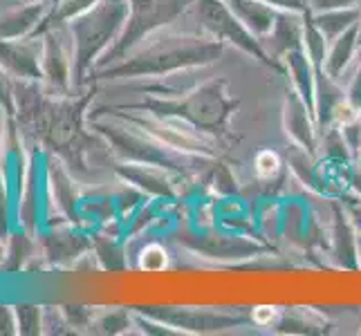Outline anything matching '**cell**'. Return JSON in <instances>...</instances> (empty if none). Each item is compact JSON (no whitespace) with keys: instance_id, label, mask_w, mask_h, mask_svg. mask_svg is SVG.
Returning a JSON list of instances; mask_svg holds the SVG:
<instances>
[{"instance_id":"obj_1","label":"cell","mask_w":361,"mask_h":336,"mask_svg":"<svg viewBox=\"0 0 361 336\" xmlns=\"http://www.w3.org/2000/svg\"><path fill=\"white\" fill-rule=\"evenodd\" d=\"M200 16L207 27L218 34V39H229L231 43H238L243 49H247V52L265 58L260 47L254 43V36L249 34V30L238 20L229 5H222L220 0H200Z\"/></svg>"},{"instance_id":"obj_2","label":"cell","mask_w":361,"mask_h":336,"mask_svg":"<svg viewBox=\"0 0 361 336\" xmlns=\"http://www.w3.org/2000/svg\"><path fill=\"white\" fill-rule=\"evenodd\" d=\"M229 7L245 27L254 34H269L276 25L271 5L263 3V0H229Z\"/></svg>"},{"instance_id":"obj_3","label":"cell","mask_w":361,"mask_h":336,"mask_svg":"<svg viewBox=\"0 0 361 336\" xmlns=\"http://www.w3.org/2000/svg\"><path fill=\"white\" fill-rule=\"evenodd\" d=\"M359 39V23L353 25L350 30H345L341 36H337V39L332 41V47H330V54L326 56V66H323V70L328 72L330 79H337L339 74L345 70L348 61L353 58L355 54V47H357V41Z\"/></svg>"},{"instance_id":"obj_4","label":"cell","mask_w":361,"mask_h":336,"mask_svg":"<svg viewBox=\"0 0 361 336\" xmlns=\"http://www.w3.org/2000/svg\"><path fill=\"white\" fill-rule=\"evenodd\" d=\"M359 16H361V9H357V7L330 9V11H323V14H319L314 18V25H317V30L326 36V41L332 43L345 30H350L353 25H357Z\"/></svg>"},{"instance_id":"obj_5","label":"cell","mask_w":361,"mask_h":336,"mask_svg":"<svg viewBox=\"0 0 361 336\" xmlns=\"http://www.w3.org/2000/svg\"><path fill=\"white\" fill-rule=\"evenodd\" d=\"M279 166H281V161H279V155L276 153H271V151L258 153V157H256V173H258L260 178L276 175Z\"/></svg>"},{"instance_id":"obj_6","label":"cell","mask_w":361,"mask_h":336,"mask_svg":"<svg viewBox=\"0 0 361 336\" xmlns=\"http://www.w3.org/2000/svg\"><path fill=\"white\" fill-rule=\"evenodd\" d=\"M357 0H312L314 9L330 11V9H343V7H355Z\"/></svg>"},{"instance_id":"obj_7","label":"cell","mask_w":361,"mask_h":336,"mask_svg":"<svg viewBox=\"0 0 361 336\" xmlns=\"http://www.w3.org/2000/svg\"><path fill=\"white\" fill-rule=\"evenodd\" d=\"M271 318H274V307L254 309V321L258 323V325H267V323H271Z\"/></svg>"},{"instance_id":"obj_8","label":"cell","mask_w":361,"mask_h":336,"mask_svg":"<svg viewBox=\"0 0 361 336\" xmlns=\"http://www.w3.org/2000/svg\"><path fill=\"white\" fill-rule=\"evenodd\" d=\"M263 3L285 7V9H301V0H263Z\"/></svg>"},{"instance_id":"obj_9","label":"cell","mask_w":361,"mask_h":336,"mask_svg":"<svg viewBox=\"0 0 361 336\" xmlns=\"http://www.w3.org/2000/svg\"><path fill=\"white\" fill-rule=\"evenodd\" d=\"M357 123H359V146H361V115H359V119H357Z\"/></svg>"},{"instance_id":"obj_10","label":"cell","mask_w":361,"mask_h":336,"mask_svg":"<svg viewBox=\"0 0 361 336\" xmlns=\"http://www.w3.org/2000/svg\"><path fill=\"white\" fill-rule=\"evenodd\" d=\"M359 45H361V16H359Z\"/></svg>"}]
</instances>
